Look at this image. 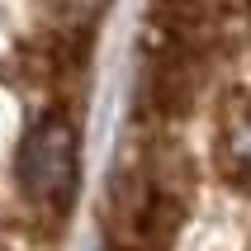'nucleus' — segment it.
Segmentation results:
<instances>
[{
  "instance_id": "f257e3e1",
  "label": "nucleus",
  "mask_w": 251,
  "mask_h": 251,
  "mask_svg": "<svg viewBox=\"0 0 251 251\" xmlns=\"http://www.w3.org/2000/svg\"><path fill=\"white\" fill-rule=\"evenodd\" d=\"M76 176H81L76 124L52 109L28 128L24 147H19V190L38 209H67L76 195Z\"/></svg>"
},
{
  "instance_id": "f03ea898",
  "label": "nucleus",
  "mask_w": 251,
  "mask_h": 251,
  "mask_svg": "<svg viewBox=\"0 0 251 251\" xmlns=\"http://www.w3.org/2000/svg\"><path fill=\"white\" fill-rule=\"evenodd\" d=\"M218 161L232 180L251 185V100H242L237 109L223 119V138H218Z\"/></svg>"
},
{
  "instance_id": "7ed1b4c3",
  "label": "nucleus",
  "mask_w": 251,
  "mask_h": 251,
  "mask_svg": "<svg viewBox=\"0 0 251 251\" xmlns=\"http://www.w3.org/2000/svg\"><path fill=\"white\" fill-rule=\"evenodd\" d=\"M43 10H48V19L62 28H85V24H95V14L109 5V0H38Z\"/></svg>"
}]
</instances>
